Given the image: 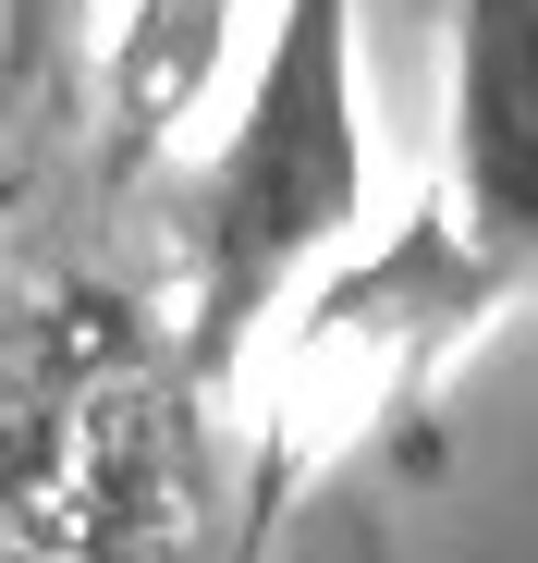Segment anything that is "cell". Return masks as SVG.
I'll return each instance as SVG.
<instances>
[{"instance_id": "obj_1", "label": "cell", "mask_w": 538, "mask_h": 563, "mask_svg": "<svg viewBox=\"0 0 538 563\" xmlns=\"http://www.w3.org/2000/svg\"><path fill=\"white\" fill-rule=\"evenodd\" d=\"M368 233V99H355V0H269L245 99L197 172V269H184V380L221 393L306 282Z\"/></svg>"}, {"instance_id": "obj_2", "label": "cell", "mask_w": 538, "mask_h": 563, "mask_svg": "<svg viewBox=\"0 0 538 563\" xmlns=\"http://www.w3.org/2000/svg\"><path fill=\"white\" fill-rule=\"evenodd\" d=\"M209 393L111 282H0V551H123L197 503Z\"/></svg>"}, {"instance_id": "obj_3", "label": "cell", "mask_w": 538, "mask_h": 563, "mask_svg": "<svg viewBox=\"0 0 538 563\" xmlns=\"http://www.w3.org/2000/svg\"><path fill=\"white\" fill-rule=\"evenodd\" d=\"M502 307H514V269H490V257L453 233L440 197H428L416 221H392L368 257H343L318 295L294 307V343H282V367H269V393H282V405H269L257 503L306 490L355 429L428 405V380H440V367H453Z\"/></svg>"}, {"instance_id": "obj_4", "label": "cell", "mask_w": 538, "mask_h": 563, "mask_svg": "<svg viewBox=\"0 0 538 563\" xmlns=\"http://www.w3.org/2000/svg\"><path fill=\"white\" fill-rule=\"evenodd\" d=\"M440 209L490 269H514V295L538 282V0H453Z\"/></svg>"}, {"instance_id": "obj_5", "label": "cell", "mask_w": 538, "mask_h": 563, "mask_svg": "<svg viewBox=\"0 0 538 563\" xmlns=\"http://www.w3.org/2000/svg\"><path fill=\"white\" fill-rule=\"evenodd\" d=\"M221 49H233V0H135V13H123V37H111V62H99L111 159H123V172H135V159H159L171 135L197 123Z\"/></svg>"}, {"instance_id": "obj_6", "label": "cell", "mask_w": 538, "mask_h": 563, "mask_svg": "<svg viewBox=\"0 0 538 563\" xmlns=\"http://www.w3.org/2000/svg\"><path fill=\"white\" fill-rule=\"evenodd\" d=\"M74 25H86V0H0V74L37 99L61 74V49H74Z\"/></svg>"}, {"instance_id": "obj_7", "label": "cell", "mask_w": 538, "mask_h": 563, "mask_svg": "<svg viewBox=\"0 0 538 563\" xmlns=\"http://www.w3.org/2000/svg\"><path fill=\"white\" fill-rule=\"evenodd\" d=\"M13 209H25V172H13V159H0V233H13Z\"/></svg>"}, {"instance_id": "obj_8", "label": "cell", "mask_w": 538, "mask_h": 563, "mask_svg": "<svg viewBox=\"0 0 538 563\" xmlns=\"http://www.w3.org/2000/svg\"><path fill=\"white\" fill-rule=\"evenodd\" d=\"M13 111H25V86H13V74H0V123H13Z\"/></svg>"}]
</instances>
